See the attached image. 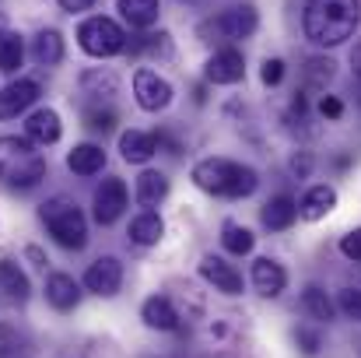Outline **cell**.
<instances>
[{
  "label": "cell",
  "instance_id": "obj_39",
  "mask_svg": "<svg viewBox=\"0 0 361 358\" xmlns=\"http://www.w3.org/2000/svg\"><path fill=\"white\" fill-rule=\"evenodd\" d=\"M95 0H60V7L63 11H71V14H78V11H88Z\"/></svg>",
  "mask_w": 361,
  "mask_h": 358
},
{
  "label": "cell",
  "instance_id": "obj_14",
  "mask_svg": "<svg viewBox=\"0 0 361 358\" xmlns=\"http://www.w3.org/2000/svg\"><path fill=\"white\" fill-rule=\"evenodd\" d=\"M334 208H337V190L326 186V183H319V186H309L305 197L298 201V218L319 222V218H326Z\"/></svg>",
  "mask_w": 361,
  "mask_h": 358
},
{
  "label": "cell",
  "instance_id": "obj_17",
  "mask_svg": "<svg viewBox=\"0 0 361 358\" xmlns=\"http://www.w3.org/2000/svg\"><path fill=\"white\" fill-rule=\"evenodd\" d=\"M60 133H63V126H60V117H56V109H35L32 117L25 119V137L32 141V144H56L60 141Z\"/></svg>",
  "mask_w": 361,
  "mask_h": 358
},
{
  "label": "cell",
  "instance_id": "obj_7",
  "mask_svg": "<svg viewBox=\"0 0 361 358\" xmlns=\"http://www.w3.org/2000/svg\"><path fill=\"white\" fill-rule=\"evenodd\" d=\"M133 95H137V106L147 109V113H158L172 102V85L165 78H158V71H147L140 67L133 74Z\"/></svg>",
  "mask_w": 361,
  "mask_h": 358
},
{
  "label": "cell",
  "instance_id": "obj_6",
  "mask_svg": "<svg viewBox=\"0 0 361 358\" xmlns=\"http://www.w3.org/2000/svg\"><path fill=\"white\" fill-rule=\"evenodd\" d=\"M78 42H81V49H85L88 56L106 60V56H116V53L126 49V32H123L113 18L95 14V18L81 21V28H78Z\"/></svg>",
  "mask_w": 361,
  "mask_h": 358
},
{
  "label": "cell",
  "instance_id": "obj_30",
  "mask_svg": "<svg viewBox=\"0 0 361 358\" xmlns=\"http://www.w3.org/2000/svg\"><path fill=\"white\" fill-rule=\"evenodd\" d=\"M334 74H337V64H334L330 56H309V60H305V81H309V85L323 88L326 81H334Z\"/></svg>",
  "mask_w": 361,
  "mask_h": 358
},
{
  "label": "cell",
  "instance_id": "obj_2",
  "mask_svg": "<svg viewBox=\"0 0 361 358\" xmlns=\"http://www.w3.org/2000/svg\"><path fill=\"white\" fill-rule=\"evenodd\" d=\"M193 183L204 193L239 201V197H249L259 186V176H256V169L228 162V158H204V162L193 165Z\"/></svg>",
  "mask_w": 361,
  "mask_h": 358
},
{
  "label": "cell",
  "instance_id": "obj_1",
  "mask_svg": "<svg viewBox=\"0 0 361 358\" xmlns=\"http://www.w3.org/2000/svg\"><path fill=\"white\" fill-rule=\"evenodd\" d=\"M358 25H361L358 0H309L305 14H302L305 39L323 46V49H334V46L355 39Z\"/></svg>",
  "mask_w": 361,
  "mask_h": 358
},
{
  "label": "cell",
  "instance_id": "obj_34",
  "mask_svg": "<svg viewBox=\"0 0 361 358\" xmlns=\"http://www.w3.org/2000/svg\"><path fill=\"white\" fill-rule=\"evenodd\" d=\"M259 78H263V85L267 88H277L281 81H284V60H263V71H259Z\"/></svg>",
  "mask_w": 361,
  "mask_h": 358
},
{
  "label": "cell",
  "instance_id": "obj_16",
  "mask_svg": "<svg viewBox=\"0 0 361 358\" xmlns=\"http://www.w3.org/2000/svg\"><path fill=\"white\" fill-rule=\"evenodd\" d=\"M46 299H49V306H53L56 313H71V309H78V302H81V285H78L71 274H49V281H46Z\"/></svg>",
  "mask_w": 361,
  "mask_h": 358
},
{
  "label": "cell",
  "instance_id": "obj_22",
  "mask_svg": "<svg viewBox=\"0 0 361 358\" xmlns=\"http://www.w3.org/2000/svg\"><path fill=\"white\" fill-rule=\"evenodd\" d=\"M67 165H71V172H78V176H95V172H102V165H106V151H102L99 144H78V148L67 155Z\"/></svg>",
  "mask_w": 361,
  "mask_h": 358
},
{
  "label": "cell",
  "instance_id": "obj_9",
  "mask_svg": "<svg viewBox=\"0 0 361 358\" xmlns=\"http://www.w3.org/2000/svg\"><path fill=\"white\" fill-rule=\"evenodd\" d=\"M85 288H88L92 295L113 299L123 288V263L116 256H99V260L85 270Z\"/></svg>",
  "mask_w": 361,
  "mask_h": 358
},
{
  "label": "cell",
  "instance_id": "obj_20",
  "mask_svg": "<svg viewBox=\"0 0 361 358\" xmlns=\"http://www.w3.org/2000/svg\"><path fill=\"white\" fill-rule=\"evenodd\" d=\"M133 197H137L140 208H158V204L169 197V179H165V172H158V169H144V172L137 176V190H133Z\"/></svg>",
  "mask_w": 361,
  "mask_h": 358
},
{
  "label": "cell",
  "instance_id": "obj_11",
  "mask_svg": "<svg viewBox=\"0 0 361 358\" xmlns=\"http://www.w3.org/2000/svg\"><path fill=\"white\" fill-rule=\"evenodd\" d=\"M242 74H245V60H242L239 49H232V46L218 49L207 60V67H204V78L211 85H235V81H242Z\"/></svg>",
  "mask_w": 361,
  "mask_h": 358
},
{
  "label": "cell",
  "instance_id": "obj_3",
  "mask_svg": "<svg viewBox=\"0 0 361 358\" xmlns=\"http://www.w3.org/2000/svg\"><path fill=\"white\" fill-rule=\"evenodd\" d=\"M46 179V158L42 151H35V144L28 137H0V183L4 186H18V190H32Z\"/></svg>",
  "mask_w": 361,
  "mask_h": 358
},
{
  "label": "cell",
  "instance_id": "obj_19",
  "mask_svg": "<svg viewBox=\"0 0 361 358\" xmlns=\"http://www.w3.org/2000/svg\"><path fill=\"white\" fill-rule=\"evenodd\" d=\"M140 320L151 327V330H176L179 327V313L172 306L169 295H151L144 306H140Z\"/></svg>",
  "mask_w": 361,
  "mask_h": 358
},
{
  "label": "cell",
  "instance_id": "obj_4",
  "mask_svg": "<svg viewBox=\"0 0 361 358\" xmlns=\"http://www.w3.org/2000/svg\"><path fill=\"white\" fill-rule=\"evenodd\" d=\"M39 218H42V225L49 229V236L56 239L63 249H85V242H88V222H85V215H81V208L74 201L53 197V201L42 204Z\"/></svg>",
  "mask_w": 361,
  "mask_h": 358
},
{
  "label": "cell",
  "instance_id": "obj_25",
  "mask_svg": "<svg viewBox=\"0 0 361 358\" xmlns=\"http://www.w3.org/2000/svg\"><path fill=\"white\" fill-rule=\"evenodd\" d=\"M158 0H120V14L133 28H151L158 21Z\"/></svg>",
  "mask_w": 361,
  "mask_h": 358
},
{
  "label": "cell",
  "instance_id": "obj_15",
  "mask_svg": "<svg viewBox=\"0 0 361 358\" xmlns=\"http://www.w3.org/2000/svg\"><path fill=\"white\" fill-rule=\"evenodd\" d=\"M259 218H263V225H267L270 232H284V229H291L295 218H298V201L288 197V193H277V197H270V201L263 204Z\"/></svg>",
  "mask_w": 361,
  "mask_h": 358
},
{
  "label": "cell",
  "instance_id": "obj_23",
  "mask_svg": "<svg viewBox=\"0 0 361 358\" xmlns=\"http://www.w3.org/2000/svg\"><path fill=\"white\" fill-rule=\"evenodd\" d=\"M161 236H165V222L154 211H144L130 222V242H137V246H154Z\"/></svg>",
  "mask_w": 361,
  "mask_h": 358
},
{
  "label": "cell",
  "instance_id": "obj_26",
  "mask_svg": "<svg viewBox=\"0 0 361 358\" xmlns=\"http://www.w3.org/2000/svg\"><path fill=\"white\" fill-rule=\"evenodd\" d=\"M302 306H305V309H309V316H312V320H319V323H330V320L337 316L334 299H330L319 285H309V288L302 292Z\"/></svg>",
  "mask_w": 361,
  "mask_h": 358
},
{
  "label": "cell",
  "instance_id": "obj_42",
  "mask_svg": "<svg viewBox=\"0 0 361 358\" xmlns=\"http://www.w3.org/2000/svg\"><path fill=\"white\" fill-rule=\"evenodd\" d=\"M358 106H361V85H358Z\"/></svg>",
  "mask_w": 361,
  "mask_h": 358
},
{
  "label": "cell",
  "instance_id": "obj_5",
  "mask_svg": "<svg viewBox=\"0 0 361 358\" xmlns=\"http://www.w3.org/2000/svg\"><path fill=\"white\" fill-rule=\"evenodd\" d=\"M259 18H256V7L252 4H235L228 11H221L218 18L204 21L200 25V35L207 42H239V39H249L256 32Z\"/></svg>",
  "mask_w": 361,
  "mask_h": 358
},
{
  "label": "cell",
  "instance_id": "obj_40",
  "mask_svg": "<svg viewBox=\"0 0 361 358\" xmlns=\"http://www.w3.org/2000/svg\"><path fill=\"white\" fill-rule=\"evenodd\" d=\"M351 67H355V78H358V85H361V39L355 42V53H351Z\"/></svg>",
  "mask_w": 361,
  "mask_h": 358
},
{
  "label": "cell",
  "instance_id": "obj_29",
  "mask_svg": "<svg viewBox=\"0 0 361 358\" xmlns=\"http://www.w3.org/2000/svg\"><path fill=\"white\" fill-rule=\"evenodd\" d=\"M221 246L228 249V253H235V256H245V253H252V246H256V236L239 225V222H225V229H221Z\"/></svg>",
  "mask_w": 361,
  "mask_h": 358
},
{
  "label": "cell",
  "instance_id": "obj_27",
  "mask_svg": "<svg viewBox=\"0 0 361 358\" xmlns=\"http://www.w3.org/2000/svg\"><path fill=\"white\" fill-rule=\"evenodd\" d=\"M0 288L11 295V299H18V302H25L28 299V274L14 263V260H0Z\"/></svg>",
  "mask_w": 361,
  "mask_h": 358
},
{
  "label": "cell",
  "instance_id": "obj_18",
  "mask_svg": "<svg viewBox=\"0 0 361 358\" xmlns=\"http://www.w3.org/2000/svg\"><path fill=\"white\" fill-rule=\"evenodd\" d=\"M120 151L130 165H144L154 158L158 151V133H147V130H126L120 137Z\"/></svg>",
  "mask_w": 361,
  "mask_h": 358
},
{
  "label": "cell",
  "instance_id": "obj_10",
  "mask_svg": "<svg viewBox=\"0 0 361 358\" xmlns=\"http://www.w3.org/2000/svg\"><path fill=\"white\" fill-rule=\"evenodd\" d=\"M39 81H32V78H18V81H11L4 92H0V119H14L18 113H25L28 106H35L39 102Z\"/></svg>",
  "mask_w": 361,
  "mask_h": 358
},
{
  "label": "cell",
  "instance_id": "obj_12",
  "mask_svg": "<svg viewBox=\"0 0 361 358\" xmlns=\"http://www.w3.org/2000/svg\"><path fill=\"white\" fill-rule=\"evenodd\" d=\"M200 278L207 285H214L218 292H225V295H242V274L232 263H225L221 256H204L200 260Z\"/></svg>",
  "mask_w": 361,
  "mask_h": 358
},
{
  "label": "cell",
  "instance_id": "obj_8",
  "mask_svg": "<svg viewBox=\"0 0 361 358\" xmlns=\"http://www.w3.org/2000/svg\"><path fill=\"white\" fill-rule=\"evenodd\" d=\"M126 201H130V193H126V183L123 179H116V176L102 179V186L95 190V222L99 225L120 222L123 211H126Z\"/></svg>",
  "mask_w": 361,
  "mask_h": 358
},
{
  "label": "cell",
  "instance_id": "obj_36",
  "mask_svg": "<svg viewBox=\"0 0 361 358\" xmlns=\"http://www.w3.org/2000/svg\"><path fill=\"white\" fill-rule=\"evenodd\" d=\"M18 352H25V348H21V338H18L11 327H0V358L18 355Z\"/></svg>",
  "mask_w": 361,
  "mask_h": 358
},
{
  "label": "cell",
  "instance_id": "obj_35",
  "mask_svg": "<svg viewBox=\"0 0 361 358\" xmlns=\"http://www.w3.org/2000/svg\"><path fill=\"white\" fill-rule=\"evenodd\" d=\"M341 253H344L348 260H355V263H361V229H351L348 236L341 239Z\"/></svg>",
  "mask_w": 361,
  "mask_h": 358
},
{
  "label": "cell",
  "instance_id": "obj_41",
  "mask_svg": "<svg viewBox=\"0 0 361 358\" xmlns=\"http://www.w3.org/2000/svg\"><path fill=\"white\" fill-rule=\"evenodd\" d=\"M25 253H28V260H35V267H46V263H49V260L42 256V249H39V246H28Z\"/></svg>",
  "mask_w": 361,
  "mask_h": 358
},
{
  "label": "cell",
  "instance_id": "obj_33",
  "mask_svg": "<svg viewBox=\"0 0 361 358\" xmlns=\"http://www.w3.org/2000/svg\"><path fill=\"white\" fill-rule=\"evenodd\" d=\"M337 306H341V313H344L348 320L361 323V292L358 288H344L341 299H337Z\"/></svg>",
  "mask_w": 361,
  "mask_h": 358
},
{
  "label": "cell",
  "instance_id": "obj_37",
  "mask_svg": "<svg viewBox=\"0 0 361 358\" xmlns=\"http://www.w3.org/2000/svg\"><path fill=\"white\" fill-rule=\"evenodd\" d=\"M319 113L326 119H341L344 117V102H341L337 95H323V99H319Z\"/></svg>",
  "mask_w": 361,
  "mask_h": 358
},
{
  "label": "cell",
  "instance_id": "obj_31",
  "mask_svg": "<svg viewBox=\"0 0 361 358\" xmlns=\"http://www.w3.org/2000/svg\"><path fill=\"white\" fill-rule=\"evenodd\" d=\"M85 123H88L92 130H99V133H109V130L116 126V113H113L109 106H92V109L85 113Z\"/></svg>",
  "mask_w": 361,
  "mask_h": 358
},
{
  "label": "cell",
  "instance_id": "obj_24",
  "mask_svg": "<svg viewBox=\"0 0 361 358\" xmlns=\"http://www.w3.org/2000/svg\"><path fill=\"white\" fill-rule=\"evenodd\" d=\"M81 88H85V95H92V99H113V95H120V78L113 74V71H88L85 78H81Z\"/></svg>",
  "mask_w": 361,
  "mask_h": 358
},
{
  "label": "cell",
  "instance_id": "obj_32",
  "mask_svg": "<svg viewBox=\"0 0 361 358\" xmlns=\"http://www.w3.org/2000/svg\"><path fill=\"white\" fill-rule=\"evenodd\" d=\"M295 345H298V352L302 355H319V348H323V338H319V330H312V327H295Z\"/></svg>",
  "mask_w": 361,
  "mask_h": 358
},
{
  "label": "cell",
  "instance_id": "obj_13",
  "mask_svg": "<svg viewBox=\"0 0 361 358\" xmlns=\"http://www.w3.org/2000/svg\"><path fill=\"white\" fill-rule=\"evenodd\" d=\"M284 285H288V270H284L277 260L259 256V260L252 263V288H256L263 299H277V295L284 292Z\"/></svg>",
  "mask_w": 361,
  "mask_h": 358
},
{
  "label": "cell",
  "instance_id": "obj_21",
  "mask_svg": "<svg viewBox=\"0 0 361 358\" xmlns=\"http://www.w3.org/2000/svg\"><path fill=\"white\" fill-rule=\"evenodd\" d=\"M32 60H35L39 67H56V64L63 60V35L53 32V28L39 32V35L32 39Z\"/></svg>",
  "mask_w": 361,
  "mask_h": 358
},
{
  "label": "cell",
  "instance_id": "obj_28",
  "mask_svg": "<svg viewBox=\"0 0 361 358\" xmlns=\"http://www.w3.org/2000/svg\"><path fill=\"white\" fill-rule=\"evenodd\" d=\"M21 60H25V42H21V35L0 28V71H4V74H14V71L21 67Z\"/></svg>",
  "mask_w": 361,
  "mask_h": 358
},
{
  "label": "cell",
  "instance_id": "obj_38",
  "mask_svg": "<svg viewBox=\"0 0 361 358\" xmlns=\"http://www.w3.org/2000/svg\"><path fill=\"white\" fill-rule=\"evenodd\" d=\"M309 169H312V158H309V155H302V158L295 155V158H291V172H295V176H305Z\"/></svg>",
  "mask_w": 361,
  "mask_h": 358
}]
</instances>
